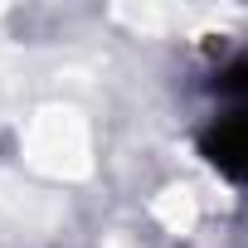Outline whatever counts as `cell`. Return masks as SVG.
<instances>
[{
    "label": "cell",
    "instance_id": "6da1fadb",
    "mask_svg": "<svg viewBox=\"0 0 248 248\" xmlns=\"http://www.w3.org/2000/svg\"><path fill=\"white\" fill-rule=\"evenodd\" d=\"M204 156L214 170H224L229 180H248V107L224 112L214 127L204 132Z\"/></svg>",
    "mask_w": 248,
    "mask_h": 248
},
{
    "label": "cell",
    "instance_id": "7a4b0ae2",
    "mask_svg": "<svg viewBox=\"0 0 248 248\" xmlns=\"http://www.w3.org/2000/svg\"><path fill=\"white\" fill-rule=\"evenodd\" d=\"M219 88H224L229 97H238V107H248V54L233 59V63L219 73Z\"/></svg>",
    "mask_w": 248,
    "mask_h": 248
}]
</instances>
